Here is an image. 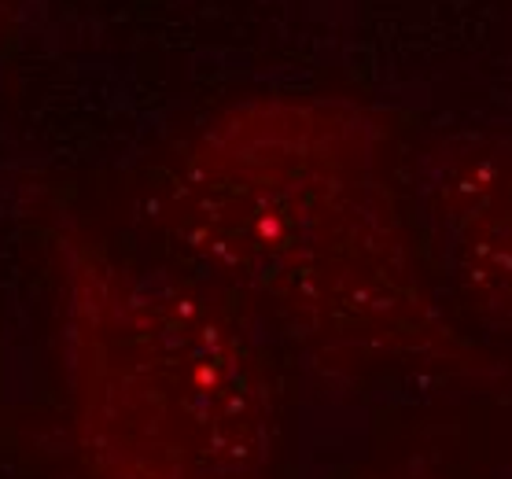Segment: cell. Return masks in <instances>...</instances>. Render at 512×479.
<instances>
[{
    "mask_svg": "<svg viewBox=\"0 0 512 479\" xmlns=\"http://www.w3.org/2000/svg\"><path fill=\"white\" fill-rule=\"evenodd\" d=\"M63 409L85 479H280L266 328L199 273L48 214Z\"/></svg>",
    "mask_w": 512,
    "mask_h": 479,
    "instance_id": "obj_2",
    "label": "cell"
},
{
    "mask_svg": "<svg viewBox=\"0 0 512 479\" xmlns=\"http://www.w3.org/2000/svg\"><path fill=\"white\" fill-rule=\"evenodd\" d=\"M365 479H420L413 472H380V476H365Z\"/></svg>",
    "mask_w": 512,
    "mask_h": 479,
    "instance_id": "obj_5",
    "label": "cell"
},
{
    "mask_svg": "<svg viewBox=\"0 0 512 479\" xmlns=\"http://www.w3.org/2000/svg\"><path fill=\"white\" fill-rule=\"evenodd\" d=\"M137 211L177 266L325 373L501 376L439 277L417 155L365 100L269 89L214 107L148 159Z\"/></svg>",
    "mask_w": 512,
    "mask_h": 479,
    "instance_id": "obj_1",
    "label": "cell"
},
{
    "mask_svg": "<svg viewBox=\"0 0 512 479\" xmlns=\"http://www.w3.org/2000/svg\"><path fill=\"white\" fill-rule=\"evenodd\" d=\"M8 30H12V0H0V48H4Z\"/></svg>",
    "mask_w": 512,
    "mask_h": 479,
    "instance_id": "obj_4",
    "label": "cell"
},
{
    "mask_svg": "<svg viewBox=\"0 0 512 479\" xmlns=\"http://www.w3.org/2000/svg\"><path fill=\"white\" fill-rule=\"evenodd\" d=\"M417 199L457 310L512 343V133H439L417 155Z\"/></svg>",
    "mask_w": 512,
    "mask_h": 479,
    "instance_id": "obj_3",
    "label": "cell"
}]
</instances>
